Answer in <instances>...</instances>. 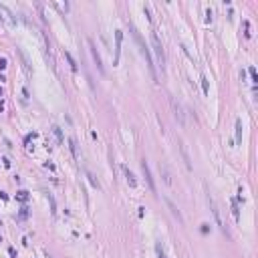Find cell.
I'll list each match as a JSON object with an SVG mask.
<instances>
[{"mask_svg":"<svg viewBox=\"0 0 258 258\" xmlns=\"http://www.w3.org/2000/svg\"><path fill=\"white\" fill-rule=\"evenodd\" d=\"M133 34H135V40H137V44L141 46V53H143V57H145V61H147V67H149V73H151V77L153 79H157V73H155V65H153V59H151V55H149V49L143 44V40H141V36H139L135 30H133Z\"/></svg>","mask_w":258,"mask_h":258,"instance_id":"6da1fadb","label":"cell"},{"mask_svg":"<svg viewBox=\"0 0 258 258\" xmlns=\"http://www.w3.org/2000/svg\"><path fill=\"white\" fill-rule=\"evenodd\" d=\"M151 44L155 49V55H157V61H159V67L166 69V53H163V46H161V40L155 32H151Z\"/></svg>","mask_w":258,"mask_h":258,"instance_id":"7a4b0ae2","label":"cell"},{"mask_svg":"<svg viewBox=\"0 0 258 258\" xmlns=\"http://www.w3.org/2000/svg\"><path fill=\"white\" fill-rule=\"evenodd\" d=\"M0 18H2L8 26H16V18H14V14H12L4 4H0Z\"/></svg>","mask_w":258,"mask_h":258,"instance_id":"3957f363","label":"cell"},{"mask_svg":"<svg viewBox=\"0 0 258 258\" xmlns=\"http://www.w3.org/2000/svg\"><path fill=\"white\" fill-rule=\"evenodd\" d=\"M208 204H210V208H212V212H214V218H216V224L226 232V226H224V222H222V218H220V212H218V206H216V202L212 200V196H208Z\"/></svg>","mask_w":258,"mask_h":258,"instance_id":"277c9868","label":"cell"},{"mask_svg":"<svg viewBox=\"0 0 258 258\" xmlns=\"http://www.w3.org/2000/svg\"><path fill=\"white\" fill-rule=\"evenodd\" d=\"M89 49H91V55H93V61L97 63V69L101 73H105V69H103V63H101V57H99V53H97V49H95V42H93L91 38H89Z\"/></svg>","mask_w":258,"mask_h":258,"instance_id":"5b68a950","label":"cell"},{"mask_svg":"<svg viewBox=\"0 0 258 258\" xmlns=\"http://www.w3.org/2000/svg\"><path fill=\"white\" fill-rule=\"evenodd\" d=\"M121 40H123V32L115 30V65L119 63V55H121Z\"/></svg>","mask_w":258,"mask_h":258,"instance_id":"8992f818","label":"cell"},{"mask_svg":"<svg viewBox=\"0 0 258 258\" xmlns=\"http://www.w3.org/2000/svg\"><path fill=\"white\" fill-rule=\"evenodd\" d=\"M141 172H143V176H145V179H147V183H149V190L155 192V183H153V177H151V172H149V168H147V161H145V159L141 161Z\"/></svg>","mask_w":258,"mask_h":258,"instance_id":"52a82bcc","label":"cell"},{"mask_svg":"<svg viewBox=\"0 0 258 258\" xmlns=\"http://www.w3.org/2000/svg\"><path fill=\"white\" fill-rule=\"evenodd\" d=\"M123 172H125V177H127V183L131 185V187H137V179H135V176L129 172V168H125L123 166Z\"/></svg>","mask_w":258,"mask_h":258,"instance_id":"ba28073f","label":"cell"},{"mask_svg":"<svg viewBox=\"0 0 258 258\" xmlns=\"http://www.w3.org/2000/svg\"><path fill=\"white\" fill-rule=\"evenodd\" d=\"M168 206H170V210H172V214H174V216H176V218H177V220L181 222V214H179V210L176 208V204H174L172 200H168Z\"/></svg>","mask_w":258,"mask_h":258,"instance_id":"9c48e42d","label":"cell"},{"mask_svg":"<svg viewBox=\"0 0 258 258\" xmlns=\"http://www.w3.org/2000/svg\"><path fill=\"white\" fill-rule=\"evenodd\" d=\"M236 141L238 143L242 141V121L240 119H236Z\"/></svg>","mask_w":258,"mask_h":258,"instance_id":"30bf717a","label":"cell"},{"mask_svg":"<svg viewBox=\"0 0 258 258\" xmlns=\"http://www.w3.org/2000/svg\"><path fill=\"white\" fill-rule=\"evenodd\" d=\"M53 131H55V137H57V143H63L65 141V137H63V131H61V127H53Z\"/></svg>","mask_w":258,"mask_h":258,"instance_id":"8fae6325","label":"cell"},{"mask_svg":"<svg viewBox=\"0 0 258 258\" xmlns=\"http://www.w3.org/2000/svg\"><path fill=\"white\" fill-rule=\"evenodd\" d=\"M65 57H67V61H69V65H71V69H73V71H77V63H75V59H73V55H71V53H65Z\"/></svg>","mask_w":258,"mask_h":258,"instance_id":"7c38bea8","label":"cell"},{"mask_svg":"<svg viewBox=\"0 0 258 258\" xmlns=\"http://www.w3.org/2000/svg\"><path fill=\"white\" fill-rule=\"evenodd\" d=\"M159 172H163V179H166L168 183L172 181V179H170V174H168V168H166V166H163V163H159Z\"/></svg>","mask_w":258,"mask_h":258,"instance_id":"4fadbf2b","label":"cell"},{"mask_svg":"<svg viewBox=\"0 0 258 258\" xmlns=\"http://www.w3.org/2000/svg\"><path fill=\"white\" fill-rule=\"evenodd\" d=\"M16 198H18L20 202H26V200H28V192H24V190H20V192L16 194Z\"/></svg>","mask_w":258,"mask_h":258,"instance_id":"5bb4252c","label":"cell"},{"mask_svg":"<svg viewBox=\"0 0 258 258\" xmlns=\"http://www.w3.org/2000/svg\"><path fill=\"white\" fill-rule=\"evenodd\" d=\"M232 212H234V218H236V222L240 220V212H238V204L236 202H232Z\"/></svg>","mask_w":258,"mask_h":258,"instance_id":"9a60e30c","label":"cell"},{"mask_svg":"<svg viewBox=\"0 0 258 258\" xmlns=\"http://www.w3.org/2000/svg\"><path fill=\"white\" fill-rule=\"evenodd\" d=\"M69 145H71V151H73V155L77 157V155H79V153H77V141H75V139H69Z\"/></svg>","mask_w":258,"mask_h":258,"instance_id":"2e32d148","label":"cell"},{"mask_svg":"<svg viewBox=\"0 0 258 258\" xmlns=\"http://www.w3.org/2000/svg\"><path fill=\"white\" fill-rule=\"evenodd\" d=\"M248 73H250V77H252V83L256 85V83H258V77H256V69H254V67H250V69H248Z\"/></svg>","mask_w":258,"mask_h":258,"instance_id":"e0dca14e","label":"cell"},{"mask_svg":"<svg viewBox=\"0 0 258 258\" xmlns=\"http://www.w3.org/2000/svg\"><path fill=\"white\" fill-rule=\"evenodd\" d=\"M49 202H51V212H53V216L57 214V204H55V198L49 194Z\"/></svg>","mask_w":258,"mask_h":258,"instance_id":"ac0fdd59","label":"cell"},{"mask_svg":"<svg viewBox=\"0 0 258 258\" xmlns=\"http://www.w3.org/2000/svg\"><path fill=\"white\" fill-rule=\"evenodd\" d=\"M87 177L91 179V183H93V187H97V190H99V187H101V185H99V181L95 179V176H93V174H87Z\"/></svg>","mask_w":258,"mask_h":258,"instance_id":"d6986e66","label":"cell"},{"mask_svg":"<svg viewBox=\"0 0 258 258\" xmlns=\"http://www.w3.org/2000/svg\"><path fill=\"white\" fill-rule=\"evenodd\" d=\"M155 250H157V256H159V258H166V252H163V248H161V244H159V242L155 244Z\"/></svg>","mask_w":258,"mask_h":258,"instance_id":"ffe728a7","label":"cell"},{"mask_svg":"<svg viewBox=\"0 0 258 258\" xmlns=\"http://www.w3.org/2000/svg\"><path fill=\"white\" fill-rule=\"evenodd\" d=\"M202 89H204V95H208V93H210V89H208V79H206V77H202Z\"/></svg>","mask_w":258,"mask_h":258,"instance_id":"44dd1931","label":"cell"},{"mask_svg":"<svg viewBox=\"0 0 258 258\" xmlns=\"http://www.w3.org/2000/svg\"><path fill=\"white\" fill-rule=\"evenodd\" d=\"M28 216V210L26 208H20V218H26Z\"/></svg>","mask_w":258,"mask_h":258,"instance_id":"7402d4cb","label":"cell"},{"mask_svg":"<svg viewBox=\"0 0 258 258\" xmlns=\"http://www.w3.org/2000/svg\"><path fill=\"white\" fill-rule=\"evenodd\" d=\"M6 67V59H0V69H4Z\"/></svg>","mask_w":258,"mask_h":258,"instance_id":"603a6c76","label":"cell"},{"mask_svg":"<svg viewBox=\"0 0 258 258\" xmlns=\"http://www.w3.org/2000/svg\"><path fill=\"white\" fill-rule=\"evenodd\" d=\"M46 258H53V256H51V254H46Z\"/></svg>","mask_w":258,"mask_h":258,"instance_id":"cb8c5ba5","label":"cell"}]
</instances>
